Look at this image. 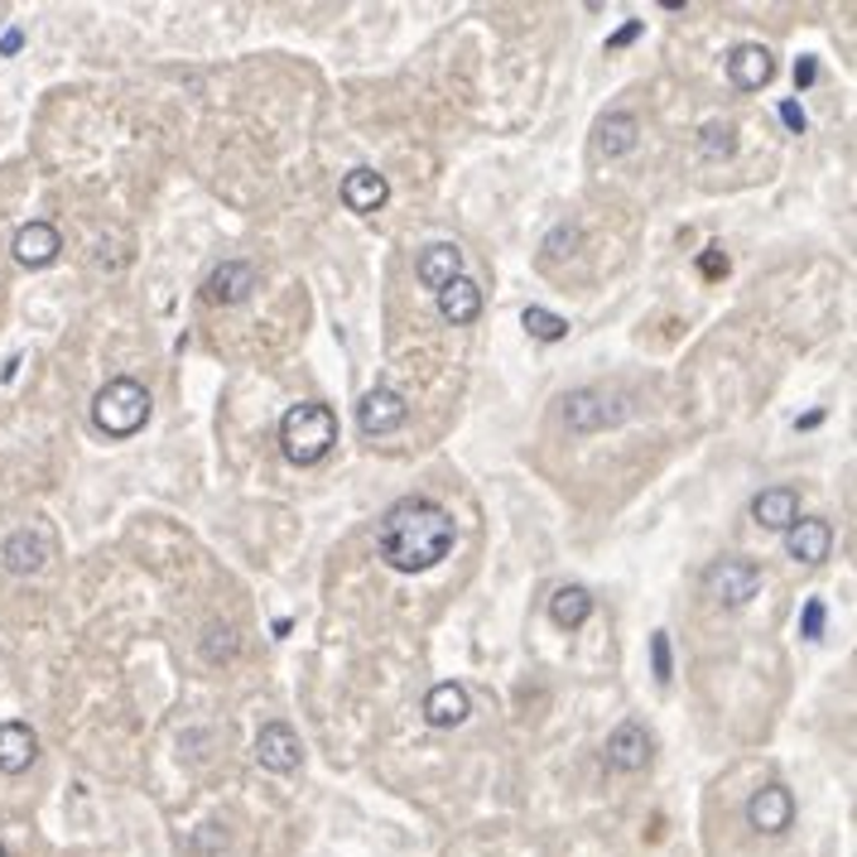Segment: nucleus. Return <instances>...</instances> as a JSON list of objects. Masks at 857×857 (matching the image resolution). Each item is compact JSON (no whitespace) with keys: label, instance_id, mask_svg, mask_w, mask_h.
I'll return each mask as SVG.
<instances>
[{"label":"nucleus","instance_id":"obj_28","mask_svg":"<svg viewBox=\"0 0 857 857\" xmlns=\"http://www.w3.org/2000/svg\"><path fill=\"white\" fill-rule=\"evenodd\" d=\"M574 246H578V227H555L545 237V256H574Z\"/></svg>","mask_w":857,"mask_h":857},{"label":"nucleus","instance_id":"obj_15","mask_svg":"<svg viewBox=\"0 0 857 857\" xmlns=\"http://www.w3.org/2000/svg\"><path fill=\"white\" fill-rule=\"evenodd\" d=\"M415 275H419V285L439 295L444 285H454L458 275H462V251H458L454 241H434V246H425V251H419Z\"/></svg>","mask_w":857,"mask_h":857},{"label":"nucleus","instance_id":"obj_14","mask_svg":"<svg viewBox=\"0 0 857 857\" xmlns=\"http://www.w3.org/2000/svg\"><path fill=\"white\" fill-rule=\"evenodd\" d=\"M53 545L43 530H14L6 545H0V564H6L10 574H39L43 564H49Z\"/></svg>","mask_w":857,"mask_h":857},{"label":"nucleus","instance_id":"obj_29","mask_svg":"<svg viewBox=\"0 0 857 857\" xmlns=\"http://www.w3.org/2000/svg\"><path fill=\"white\" fill-rule=\"evenodd\" d=\"M699 270L708 275V280H723V275H728V256H723V246H708V251L699 256Z\"/></svg>","mask_w":857,"mask_h":857},{"label":"nucleus","instance_id":"obj_16","mask_svg":"<svg viewBox=\"0 0 857 857\" xmlns=\"http://www.w3.org/2000/svg\"><path fill=\"white\" fill-rule=\"evenodd\" d=\"M751 520H757L761 530H790L795 520H800V497H795L790 487H766L751 497Z\"/></svg>","mask_w":857,"mask_h":857},{"label":"nucleus","instance_id":"obj_30","mask_svg":"<svg viewBox=\"0 0 857 857\" xmlns=\"http://www.w3.org/2000/svg\"><path fill=\"white\" fill-rule=\"evenodd\" d=\"M780 121H786L795 136H805L809 121H805V111H800V101H780Z\"/></svg>","mask_w":857,"mask_h":857},{"label":"nucleus","instance_id":"obj_18","mask_svg":"<svg viewBox=\"0 0 857 857\" xmlns=\"http://www.w3.org/2000/svg\"><path fill=\"white\" fill-rule=\"evenodd\" d=\"M439 313H444L454 328L477 323V313H482V285L468 280V275H458L454 285L439 289Z\"/></svg>","mask_w":857,"mask_h":857},{"label":"nucleus","instance_id":"obj_26","mask_svg":"<svg viewBox=\"0 0 857 857\" xmlns=\"http://www.w3.org/2000/svg\"><path fill=\"white\" fill-rule=\"evenodd\" d=\"M824 621H829V607H824V598H809L805 612H800V636H805V641H819Z\"/></svg>","mask_w":857,"mask_h":857},{"label":"nucleus","instance_id":"obj_31","mask_svg":"<svg viewBox=\"0 0 857 857\" xmlns=\"http://www.w3.org/2000/svg\"><path fill=\"white\" fill-rule=\"evenodd\" d=\"M636 34H641V20H627V24H621V29H617V34H612V39H607V53H617V49H627V43H631Z\"/></svg>","mask_w":857,"mask_h":857},{"label":"nucleus","instance_id":"obj_19","mask_svg":"<svg viewBox=\"0 0 857 857\" xmlns=\"http://www.w3.org/2000/svg\"><path fill=\"white\" fill-rule=\"evenodd\" d=\"M39 757V737L29 733V723H0V771L20 776Z\"/></svg>","mask_w":857,"mask_h":857},{"label":"nucleus","instance_id":"obj_25","mask_svg":"<svg viewBox=\"0 0 857 857\" xmlns=\"http://www.w3.org/2000/svg\"><path fill=\"white\" fill-rule=\"evenodd\" d=\"M231 656H237V631H231V627H208V636H202V660L222 665Z\"/></svg>","mask_w":857,"mask_h":857},{"label":"nucleus","instance_id":"obj_34","mask_svg":"<svg viewBox=\"0 0 857 857\" xmlns=\"http://www.w3.org/2000/svg\"><path fill=\"white\" fill-rule=\"evenodd\" d=\"M0 857H6V844H0Z\"/></svg>","mask_w":857,"mask_h":857},{"label":"nucleus","instance_id":"obj_17","mask_svg":"<svg viewBox=\"0 0 857 857\" xmlns=\"http://www.w3.org/2000/svg\"><path fill=\"white\" fill-rule=\"evenodd\" d=\"M202 289H208V303H241L256 289V266L251 260H222Z\"/></svg>","mask_w":857,"mask_h":857},{"label":"nucleus","instance_id":"obj_9","mask_svg":"<svg viewBox=\"0 0 857 857\" xmlns=\"http://www.w3.org/2000/svg\"><path fill=\"white\" fill-rule=\"evenodd\" d=\"M256 761L266 766V771H275V776L299 771L303 747H299L295 728H289V723H266V728L256 733Z\"/></svg>","mask_w":857,"mask_h":857},{"label":"nucleus","instance_id":"obj_20","mask_svg":"<svg viewBox=\"0 0 857 857\" xmlns=\"http://www.w3.org/2000/svg\"><path fill=\"white\" fill-rule=\"evenodd\" d=\"M636 140H641V121L631 111H607L598 121V155L602 159H617V155H631Z\"/></svg>","mask_w":857,"mask_h":857},{"label":"nucleus","instance_id":"obj_6","mask_svg":"<svg viewBox=\"0 0 857 857\" xmlns=\"http://www.w3.org/2000/svg\"><path fill=\"white\" fill-rule=\"evenodd\" d=\"M650 751H656L650 733L636 718H627L621 728H612V737H607L602 761H607V771H627L631 776V771H646V766H650Z\"/></svg>","mask_w":857,"mask_h":857},{"label":"nucleus","instance_id":"obj_10","mask_svg":"<svg viewBox=\"0 0 857 857\" xmlns=\"http://www.w3.org/2000/svg\"><path fill=\"white\" fill-rule=\"evenodd\" d=\"M776 78V53L766 43H737L728 53V82L737 92H761Z\"/></svg>","mask_w":857,"mask_h":857},{"label":"nucleus","instance_id":"obj_1","mask_svg":"<svg viewBox=\"0 0 857 857\" xmlns=\"http://www.w3.org/2000/svg\"><path fill=\"white\" fill-rule=\"evenodd\" d=\"M454 516L444 511L439 501L429 497H405L386 511L381 520V535H376V545H381V559L390 569L400 574H425L434 564L448 559V549H454Z\"/></svg>","mask_w":857,"mask_h":857},{"label":"nucleus","instance_id":"obj_23","mask_svg":"<svg viewBox=\"0 0 857 857\" xmlns=\"http://www.w3.org/2000/svg\"><path fill=\"white\" fill-rule=\"evenodd\" d=\"M520 328L530 332L535 342H559V338H569V318H559V313H549V309H530L520 313Z\"/></svg>","mask_w":857,"mask_h":857},{"label":"nucleus","instance_id":"obj_21","mask_svg":"<svg viewBox=\"0 0 857 857\" xmlns=\"http://www.w3.org/2000/svg\"><path fill=\"white\" fill-rule=\"evenodd\" d=\"M472 704H468V689L462 685H434L429 699H425V718L434 728H458V723H468Z\"/></svg>","mask_w":857,"mask_h":857},{"label":"nucleus","instance_id":"obj_24","mask_svg":"<svg viewBox=\"0 0 857 857\" xmlns=\"http://www.w3.org/2000/svg\"><path fill=\"white\" fill-rule=\"evenodd\" d=\"M699 150H704V159H728V155L737 150V130H733L728 121H708Z\"/></svg>","mask_w":857,"mask_h":857},{"label":"nucleus","instance_id":"obj_12","mask_svg":"<svg viewBox=\"0 0 857 857\" xmlns=\"http://www.w3.org/2000/svg\"><path fill=\"white\" fill-rule=\"evenodd\" d=\"M786 549H790V559H800V564H824L834 555V526L819 516H800L786 530Z\"/></svg>","mask_w":857,"mask_h":857},{"label":"nucleus","instance_id":"obj_11","mask_svg":"<svg viewBox=\"0 0 857 857\" xmlns=\"http://www.w3.org/2000/svg\"><path fill=\"white\" fill-rule=\"evenodd\" d=\"M10 251L24 270H43V266H53L58 260V251H63V237H58V227H49V222H24L20 231H14Z\"/></svg>","mask_w":857,"mask_h":857},{"label":"nucleus","instance_id":"obj_22","mask_svg":"<svg viewBox=\"0 0 857 857\" xmlns=\"http://www.w3.org/2000/svg\"><path fill=\"white\" fill-rule=\"evenodd\" d=\"M549 617H555V627L578 631V627H584V621L592 617V592H588L584 584L555 588V598H549Z\"/></svg>","mask_w":857,"mask_h":857},{"label":"nucleus","instance_id":"obj_7","mask_svg":"<svg viewBox=\"0 0 857 857\" xmlns=\"http://www.w3.org/2000/svg\"><path fill=\"white\" fill-rule=\"evenodd\" d=\"M747 824L766 838H780L795 824V795L786 786H761L747 800Z\"/></svg>","mask_w":857,"mask_h":857},{"label":"nucleus","instance_id":"obj_2","mask_svg":"<svg viewBox=\"0 0 857 857\" xmlns=\"http://www.w3.org/2000/svg\"><path fill=\"white\" fill-rule=\"evenodd\" d=\"M338 444V415L318 400H303V405H289L285 419H280V448L295 468H313L323 462Z\"/></svg>","mask_w":857,"mask_h":857},{"label":"nucleus","instance_id":"obj_33","mask_svg":"<svg viewBox=\"0 0 857 857\" xmlns=\"http://www.w3.org/2000/svg\"><path fill=\"white\" fill-rule=\"evenodd\" d=\"M20 43H24V34H20V29H6V34H0V53H20Z\"/></svg>","mask_w":857,"mask_h":857},{"label":"nucleus","instance_id":"obj_3","mask_svg":"<svg viewBox=\"0 0 857 857\" xmlns=\"http://www.w3.org/2000/svg\"><path fill=\"white\" fill-rule=\"evenodd\" d=\"M92 425L107 434V439H136V434L150 425V390L130 376H116L97 390L92 400Z\"/></svg>","mask_w":857,"mask_h":857},{"label":"nucleus","instance_id":"obj_5","mask_svg":"<svg viewBox=\"0 0 857 857\" xmlns=\"http://www.w3.org/2000/svg\"><path fill=\"white\" fill-rule=\"evenodd\" d=\"M621 400L617 396H607V390L598 386H578L564 396V425H569V434H598V429H612L621 425Z\"/></svg>","mask_w":857,"mask_h":857},{"label":"nucleus","instance_id":"obj_4","mask_svg":"<svg viewBox=\"0 0 857 857\" xmlns=\"http://www.w3.org/2000/svg\"><path fill=\"white\" fill-rule=\"evenodd\" d=\"M704 592L714 602H723V607H747L761 592V564L737 559V555L714 559L704 569Z\"/></svg>","mask_w":857,"mask_h":857},{"label":"nucleus","instance_id":"obj_8","mask_svg":"<svg viewBox=\"0 0 857 857\" xmlns=\"http://www.w3.org/2000/svg\"><path fill=\"white\" fill-rule=\"evenodd\" d=\"M405 415H410V405H405L400 390H390V386H376L367 400L357 405V425L367 439H381V434H396L405 425Z\"/></svg>","mask_w":857,"mask_h":857},{"label":"nucleus","instance_id":"obj_32","mask_svg":"<svg viewBox=\"0 0 857 857\" xmlns=\"http://www.w3.org/2000/svg\"><path fill=\"white\" fill-rule=\"evenodd\" d=\"M815 78H819V63L815 58H800V63H795V87H809Z\"/></svg>","mask_w":857,"mask_h":857},{"label":"nucleus","instance_id":"obj_13","mask_svg":"<svg viewBox=\"0 0 857 857\" xmlns=\"http://www.w3.org/2000/svg\"><path fill=\"white\" fill-rule=\"evenodd\" d=\"M386 198H390V183H386V173H376V169H352L342 179V208L357 212V217L381 212Z\"/></svg>","mask_w":857,"mask_h":857},{"label":"nucleus","instance_id":"obj_27","mask_svg":"<svg viewBox=\"0 0 857 857\" xmlns=\"http://www.w3.org/2000/svg\"><path fill=\"white\" fill-rule=\"evenodd\" d=\"M650 660H656V679L660 685H670V631H656L650 636Z\"/></svg>","mask_w":857,"mask_h":857}]
</instances>
